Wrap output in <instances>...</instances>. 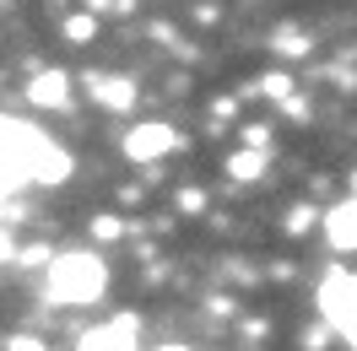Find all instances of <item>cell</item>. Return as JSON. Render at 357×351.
<instances>
[{"label":"cell","mask_w":357,"mask_h":351,"mask_svg":"<svg viewBox=\"0 0 357 351\" xmlns=\"http://www.w3.org/2000/svg\"><path fill=\"white\" fill-rule=\"evenodd\" d=\"M347 346H352V351H357V329H347Z\"/></svg>","instance_id":"5bb4252c"},{"label":"cell","mask_w":357,"mask_h":351,"mask_svg":"<svg viewBox=\"0 0 357 351\" xmlns=\"http://www.w3.org/2000/svg\"><path fill=\"white\" fill-rule=\"evenodd\" d=\"M27 103H33V109H66L70 103V76L66 70H38V76L27 81Z\"/></svg>","instance_id":"8992f818"},{"label":"cell","mask_w":357,"mask_h":351,"mask_svg":"<svg viewBox=\"0 0 357 351\" xmlns=\"http://www.w3.org/2000/svg\"><path fill=\"white\" fill-rule=\"evenodd\" d=\"M66 173H70V157L38 125H22V119L0 114V184H17V178L60 184Z\"/></svg>","instance_id":"6da1fadb"},{"label":"cell","mask_w":357,"mask_h":351,"mask_svg":"<svg viewBox=\"0 0 357 351\" xmlns=\"http://www.w3.org/2000/svg\"><path fill=\"white\" fill-rule=\"evenodd\" d=\"M352 200H357V173H352Z\"/></svg>","instance_id":"2e32d148"},{"label":"cell","mask_w":357,"mask_h":351,"mask_svg":"<svg viewBox=\"0 0 357 351\" xmlns=\"http://www.w3.org/2000/svg\"><path fill=\"white\" fill-rule=\"evenodd\" d=\"M319 313H325V325L331 329H357V276L352 270H331L325 281H319Z\"/></svg>","instance_id":"3957f363"},{"label":"cell","mask_w":357,"mask_h":351,"mask_svg":"<svg viewBox=\"0 0 357 351\" xmlns=\"http://www.w3.org/2000/svg\"><path fill=\"white\" fill-rule=\"evenodd\" d=\"M92 233H98V238H119V221H114V217H98V221H92Z\"/></svg>","instance_id":"4fadbf2b"},{"label":"cell","mask_w":357,"mask_h":351,"mask_svg":"<svg viewBox=\"0 0 357 351\" xmlns=\"http://www.w3.org/2000/svg\"><path fill=\"white\" fill-rule=\"evenodd\" d=\"M6 351H44V341H38V335H11Z\"/></svg>","instance_id":"7c38bea8"},{"label":"cell","mask_w":357,"mask_h":351,"mask_svg":"<svg viewBox=\"0 0 357 351\" xmlns=\"http://www.w3.org/2000/svg\"><path fill=\"white\" fill-rule=\"evenodd\" d=\"M66 38L87 44V38H92V17H70V22H66Z\"/></svg>","instance_id":"30bf717a"},{"label":"cell","mask_w":357,"mask_h":351,"mask_svg":"<svg viewBox=\"0 0 357 351\" xmlns=\"http://www.w3.org/2000/svg\"><path fill=\"white\" fill-rule=\"evenodd\" d=\"M76 351H135V319L119 313V319H109V325H92L87 335L76 341Z\"/></svg>","instance_id":"277c9868"},{"label":"cell","mask_w":357,"mask_h":351,"mask_svg":"<svg viewBox=\"0 0 357 351\" xmlns=\"http://www.w3.org/2000/svg\"><path fill=\"white\" fill-rule=\"evenodd\" d=\"M87 87H92V98H98L103 109H114V114L135 109V81H125V76H87Z\"/></svg>","instance_id":"ba28073f"},{"label":"cell","mask_w":357,"mask_h":351,"mask_svg":"<svg viewBox=\"0 0 357 351\" xmlns=\"http://www.w3.org/2000/svg\"><path fill=\"white\" fill-rule=\"evenodd\" d=\"M325 243L341 249V254H352L357 249V200H341L325 211Z\"/></svg>","instance_id":"52a82bcc"},{"label":"cell","mask_w":357,"mask_h":351,"mask_svg":"<svg viewBox=\"0 0 357 351\" xmlns=\"http://www.w3.org/2000/svg\"><path fill=\"white\" fill-rule=\"evenodd\" d=\"M227 173L238 178V184H249V178H260V173H266V152L255 146V152H238V157H227Z\"/></svg>","instance_id":"9c48e42d"},{"label":"cell","mask_w":357,"mask_h":351,"mask_svg":"<svg viewBox=\"0 0 357 351\" xmlns=\"http://www.w3.org/2000/svg\"><path fill=\"white\" fill-rule=\"evenodd\" d=\"M174 146H178L174 125H135V130L125 135V157H130V162H152V157L174 152Z\"/></svg>","instance_id":"5b68a950"},{"label":"cell","mask_w":357,"mask_h":351,"mask_svg":"<svg viewBox=\"0 0 357 351\" xmlns=\"http://www.w3.org/2000/svg\"><path fill=\"white\" fill-rule=\"evenodd\" d=\"M109 286V265L92 254H60L49 260V297L54 303H98Z\"/></svg>","instance_id":"7a4b0ae2"},{"label":"cell","mask_w":357,"mask_h":351,"mask_svg":"<svg viewBox=\"0 0 357 351\" xmlns=\"http://www.w3.org/2000/svg\"><path fill=\"white\" fill-rule=\"evenodd\" d=\"M309 221H314V211H309V205H298V211L287 217V233H309Z\"/></svg>","instance_id":"8fae6325"},{"label":"cell","mask_w":357,"mask_h":351,"mask_svg":"<svg viewBox=\"0 0 357 351\" xmlns=\"http://www.w3.org/2000/svg\"><path fill=\"white\" fill-rule=\"evenodd\" d=\"M157 351H190V346H157Z\"/></svg>","instance_id":"9a60e30c"}]
</instances>
